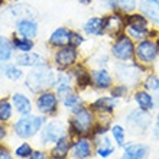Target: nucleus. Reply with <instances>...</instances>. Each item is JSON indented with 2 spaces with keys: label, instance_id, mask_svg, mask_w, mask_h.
Segmentation results:
<instances>
[{
  "label": "nucleus",
  "instance_id": "obj_36",
  "mask_svg": "<svg viewBox=\"0 0 159 159\" xmlns=\"http://www.w3.org/2000/svg\"><path fill=\"white\" fill-rule=\"evenodd\" d=\"M34 148L30 146L28 142H23V143H20L19 146L15 149V156L16 158H19V159H28L32 153H34Z\"/></svg>",
  "mask_w": 159,
  "mask_h": 159
},
{
  "label": "nucleus",
  "instance_id": "obj_35",
  "mask_svg": "<svg viewBox=\"0 0 159 159\" xmlns=\"http://www.w3.org/2000/svg\"><path fill=\"white\" fill-rule=\"evenodd\" d=\"M117 10L121 13H133L138 10V0H117Z\"/></svg>",
  "mask_w": 159,
  "mask_h": 159
},
{
  "label": "nucleus",
  "instance_id": "obj_20",
  "mask_svg": "<svg viewBox=\"0 0 159 159\" xmlns=\"http://www.w3.org/2000/svg\"><path fill=\"white\" fill-rule=\"evenodd\" d=\"M138 12L142 13L149 23L159 25V0H138Z\"/></svg>",
  "mask_w": 159,
  "mask_h": 159
},
{
  "label": "nucleus",
  "instance_id": "obj_4",
  "mask_svg": "<svg viewBox=\"0 0 159 159\" xmlns=\"http://www.w3.org/2000/svg\"><path fill=\"white\" fill-rule=\"evenodd\" d=\"M48 117L43 114H26L17 119L15 126H13V132L19 139H30L35 138L36 134L41 133L42 127L46 125Z\"/></svg>",
  "mask_w": 159,
  "mask_h": 159
},
{
  "label": "nucleus",
  "instance_id": "obj_31",
  "mask_svg": "<svg viewBox=\"0 0 159 159\" xmlns=\"http://www.w3.org/2000/svg\"><path fill=\"white\" fill-rule=\"evenodd\" d=\"M61 103H62V106L67 110L72 111L74 109L80 107V106H83V96H81L78 91H75V90H74V91L70 93L68 96L64 97L62 100H61Z\"/></svg>",
  "mask_w": 159,
  "mask_h": 159
},
{
  "label": "nucleus",
  "instance_id": "obj_7",
  "mask_svg": "<svg viewBox=\"0 0 159 159\" xmlns=\"http://www.w3.org/2000/svg\"><path fill=\"white\" fill-rule=\"evenodd\" d=\"M159 57V39L146 38L140 42H136L134 48V61L143 67H151Z\"/></svg>",
  "mask_w": 159,
  "mask_h": 159
},
{
  "label": "nucleus",
  "instance_id": "obj_28",
  "mask_svg": "<svg viewBox=\"0 0 159 159\" xmlns=\"http://www.w3.org/2000/svg\"><path fill=\"white\" fill-rule=\"evenodd\" d=\"M0 74L4 75L10 81H19L25 77V72L22 71V68L16 65L15 62H0Z\"/></svg>",
  "mask_w": 159,
  "mask_h": 159
},
{
  "label": "nucleus",
  "instance_id": "obj_22",
  "mask_svg": "<svg viewBox=\"0 0 159 159\" xmlns=\"http://www.w3.org/2000/svg\"><path fill=\"white\" fill-rule=\"evenodd\" d=\"M91 139H93V143H94V148H96V155L98 158L107 159L116 152V145H114L113 139H110L107 134L94 136Z\"/></svg>",
  "mask_w": 159,
  "mask_h": 159
},
{
  "label": "nucleus",
  "instance_id": "obj_47",
  "mask_svg": "<svg viewBox=\"0 0 159 159\" xmlns=\"http://www.w3.org/2000/svg\"><path fill=\"white\" fill-rule=\"evenodd\" d=\"M3 3H4V0H0V6H2Z\"/></svg>",
  "mask_w": 159,
  "mask_h": 159
},
{
  "label": "nucleus",
  "instance_id": "obj_19",
  "mask_svg": "<svg viewBox=\"0 0 159 159\" xmlns=\"http://www.w3.org/2000/svg\"><path fill=\"white\" fill-rule=\"evenodd\" d=\"M151 148L140 142H130L123 146L121 159H149Z\"/></svg>",
  "mask_w": 159,
  "mask_h": 159
},
{
  "label": "nucleus",
  "instance_id": "obj_42",
  "mask_svg": "<svg viewBox=\"0 0 159 159\" xmlns=\"http://www.w3.org/2000/svg\"><path fill=\"white\" fill-rule=\"evenodd\" d=\"M0 159H13L10 151L4 149V148H0Z\"/></svg>",
  "mask_w": 159,
  "mask_h": 159
},
{
  "label": "nucleus",
  "instance_id": "obj_30",
  "mask_svg": "<svg viewBox=\"0 0 159 159\" xmlns=\"http://www.w3.org/2000/svg\"><path fill=\"white\" fill-rule=\"evenodd\" d=\"M15 58V49L10 38L0 35V62H9Z\"/></svg>",
  "mask_w": 159,
  "mask_h": 159
},
{
  "label": "nucleus",
  "instance_id": "obj_26",
  "mask_svg": "<svg viewBox=\"0 0 159 159\" xmlns=\"http://www.w3.org/2000/svg\"><path fill=\"white\" fill-rule=\"evenodd\" d=\"M133 100L134 103L138 104V109H142L145 111H151V110L155 109V103H153V97L149 91L146 90H136L133 93Z\"/></svg>",
  "mask_w": 159,
  "mask_h": 159
},
{
  "label": "nucleus",
  "instance_id": "obj_45",
  "mask_svg": "<svg viewBox=\"0 0 159 159\" xmlns=\"http://www.w3.org/2000/svg\"><path fill=\"white\" fill-rule=\"evenodd\" d=\"M80 4H83V6H90L91 3H94L96 0H77Z\"/></svg>",
  "mask_w": 159,
  "mask_h": 159
},
{
  "label": "nucleus",
  "instance_id": "obj_14",
  "mask_svg": "<svg viewBox=\"0 0 159 159\" xmlns=\"http://www.w3.org/2000/svg\"><path fill=\"white\" fill-rule=\"evenodd\" d=\"M70 71H71L72 78H74V87H75L77 90L84 91V90H88V88L93 87L91 70H90L83 61L77 64L74 68H71Z\"/></svg>",
  "mask_w": 159,
  "mask_h": 159
},
{
  "label": "nucleus",
  "instance_id": "obj_32",
  "mask_svg": "<svg viewBox=\"0 0 159 159\" xmlns=\"http://www.w3.org/2000/svg\"><path fill=\"white\" fill-rule=\"evenodd\" d=\"M110 133L114 145L117 148H123L126 145V129L121 125H113L110 127Z\"/></svg>",
  "mask_w": 159,
  "mask_h": 159
},
{
  "label": "nucleus",
  "instance_id": "obj_37",
  "mask_svg": "<svg viewBox=\"0 0 159 159\" xmlns=\"http://www.w3.org/2000/svg\"><path fill=\"white\" fill-rule=\"evenodd\" d=\"M129 90H130L129 87H126V85H123V84L116 83L113 87L109 90V93H110V96H111V97H114V98L120 100V98H123V97L127 96Z\"/></svg>",
  "mask_w": 159,
  "mask_h": 159
},
{
  "label": "nucleus",
  "instance_id": "obj_40",
  "mask_svg": "<svg viewBox=\"0 0 159 159\" xmlns=\"http://www.w3.org/2000/svg\"><path fill=\"white\" fill-rule=\"evenodd\" d=\"M110 55H98L97 57V59L94 61V64H96V67H109V64H110Z\"/></svg>",
  "mask_w": 159,
  "mask_h": 159
},
{
  "label": "nucleus",
  "instance_id": "obj_1",
  "mask_svg": "<svg viewBox=\"0 0 159 159\" xmlns=\"http://www.w3.org/2000/svg\"><path fill=\"white\" fill-rule=\"evenodd\" d=\"M72 117L68 120V134L72 139L81 136H91L93 129L96 126L97 116L90 107L80 106L71 111Z\"/></svg>",
  "mask_w": 159,
  "mask_h": 159
},
{
  "label": "nucleus",
  "instance_id": "obj_46",
  "mask_svg": "<svg viewBox=\"0 0 159 159\" xmlns=\"http://www.w3.org/2000/svg\"><path fill=\"white\" fill-rule=\"evenodd\" d=\"M156 129L159 130V111H158V114H156Z\"/></svg>",
  "mask_w": 159,
  "mask_h": 159
},
{
  "label": "nucleus",
  "instance_id": "obj_18",
  "mask_svg": "<svg viewBox=\"0 0 159 159\" xmlns=\"http://www.w3.org/2000/svg\"><path fill=\"white\" fill-rule=\"evenodd\" d=\"M46 62H48V59L45 58V55L38 52V51L17 54L15 57V64L19 65L20 68H35V67H39V65H43Z\"/></svg>",
  "mask_w": 159,
  "mask_h": 159
},
{
  "label": "nucleus",
  "instance_id": "obj_17",
  "mask_svg": "<svg viewBox=\"0 0 159 159\" xmlns=\"http://www.w3.org/2000/svg\"><path fill=\"white\" fill-rule=\"evenodd\" d=\"M71 32L72 29L68 28V26H58V28H55L49 34V36H48V46H49V49H58V48L70 45Z\"/></svg>",
  "mask_w": 159,
  "mask_h": 159
},
{
  "label": "nucleus",
  "instance_id": "obj_15",
  "mask_svg": "<svg viewBox=\"0 0 159 159\" xmlns=\"http://www.w3.org/2000/svg\"><path fill=\"white\" fill-rule=\"evenodd\" d=\"M15 34L23 38L35 39L39 35V23L36 17H20L15 22Z\"/></svg>",
  "mask_w": 159,
  "mask_h": 159
},
{
  "label": "nucleus",
  "instance_id": "obj_10",
  "mask_svg": "<svg viewBox=\"0 0 159 159\" xmlns=\"http://www.w3.org/2000/svg\"><path fill=\"white\" fill-rule=\"evenodd\" d=\"M151 111H145L142 109H134L126 116V126L132 133H145L151 127Z\"/></svg>",
  "mask_w": 159,
  "mask_h": 159
},
{
  "label": "nucleus",
  "instance_id": "obj_29",
  "mask_svg": "<svg viewBox=\"0 0 159 159\" xmlns=\"http://www.w3.org/2000/svg\"><path fill=\"white\" fill-rule=\"evenodd\" d=\"M10 12H13L12 15L13 16H16V19H20V17H36L38 16V13H36V9H34L32 6L26 3H20V2H17L15 3L13 6L9 7Z\"/></svg>",
  "mask_w": 159,
  "mask_h": 159
},
{
  "label": "nucleus",
  "instance_id": "obj_2",
  "mask_svg": "<svg viewBox=\"0 0 159 159\" xmlns=\"http://www.w3.org/2000/svg\"><path fill=\"white\" fill-rule=\"evenodd\" d=\"M57 70L52 67L51 62H46L39 67L30 68L28 75L25 77V87L34 94L54 88L55 78H57Z\"/></svg>",
  "mask_w": 159,
  "mask_h": 159
},
{
  "label": "nucleus",
  "instance_id": "obj_38",
  "mask_svg": "<svg viewBox=\"0 0 159 159\" xmlns=\"http://www.w3.org/2000/svg\"><path fill=\"white\" fill-rule=\"evenodd\" d=\"M84 43H85V35H84L83 32H80V30L72 29L70 45L74 46V48H78V49H81V46H83Z\"/></svg>",
  "mask_w": 159,
  "mask_h": 159
},
{
  "label": "nucleus",
  "instance_id": "obj_6",
  "mask_svg": "<svg viewBox=\"0 0 159 159\" xmlns=\"http://www.w3.org/2000/svg\"><path fill=\"white\" fill-rule=\"evenodd\" d=\"M134 48L136 43L123 32L111 39L110 57L114 59V62H130L134 61Z\"/></svg>",
  "mask_w": 159,
  "mask_h": 159
},
{
  "label": "nucleus",
  "instance_id": "obj_24",
  "mask_svg": "<svg viewBox=\"0 0 159 159\" xmlns=\"http://www.w3.org/2000/svg\"><path fill=\"white\" fill-rule=\"evenodd\" d=\"M81 30L85 36H94V38L104 36V19H103V16L88 17L87 20L84 22Z\"/></svg>",
  "mask_w": 159,
  "mask_h": 159
},
{
  "label": "nucleus",
  "instance_id": "obj_34",
  "mask_svg": "<svg viewBox=\"0 0 159 159\" xmlns=\"http://www.w3.org/2000/svg\"><path fill=\"white\" fill-rule=\"evenodd\" d=\"M142 88L149 93H153L159 88V77L156 74H146L142 80Z\"/></svg>",
  "mask_w": 159,
  "mask_h": 159
},
{
  "label": "nucleus",
  "instance_id": "obj_9",
  "mask_svg": "<svg viewBox=\"0 0 159 159\" xmlns=\"http://www.w3.org/2000/svg\"><path fill=\"white\" fill-rule=\"evenodd\" d=\"M67 133L68 129L61 120L46 121V125L42 127L41 133H39V140H41L42 146L46 148L48 145H54L59 138H62Z\"/></svg>",
  "mask_w": 159,
  "mask_h": 159
},
{
  "label": "nucleus",
  "instance_id": "obj_43",
  "mask_svg": "<svg viewBox=\"0 0 159 159\" xmlns=\"http://www.w3.org/2000/svg\"><path fill=\"white\" fill-rule=\"evenodd\" d=\"M152 97H153V103H155V109H156V107H159V88L153 91Z\"/></svg>",
  "mask_w": 159,
  "mask_h": 159
},
{
  "label": "nucleus",
  "instance_id": "obj_41",
  "mask_svg": "<svg viewBox=\"0 0 159 159\" xmlns=\"http://www.w3.org/2000/svg\"><path fill=\"white\" fill-rule=\"evenodd\" d=\"M28 159H49L48 158V153L42 149H38V151H34V153L29 156Z\"/></svg>",
  "mask_w": 159,
  "mask_h": 159
},
{
  "label": "nucleus",
  "instance_id": "obj_23",
  "mask_svg": "<svg viewBox=\"0 0 159 159\" xmlns=\"http://www.w3.org/2000/svg\"><path fill=\"white\" fill-rule=\"evenodd\" d=\"M72 140L74 139L70 136V134H64L62 138H59L57 142L52 145L49 151L51 158L54 159H67L70 156V151H71L72 146Z\"/></svg>",
  "mask_w": 159,
  "mask_h": 159
},
{
  "label": "nucleus",
  "instance_id": "obj_25",
  "mask_svg": "<svg viewBox=\"0 0 159 159\" xmlns=\"http://www.w3.org/2000/svg\"><path fill=\"white\" fill-rule=\"evenodd\" d=\"M12 104L13 109L16 110L20 116H26V114L32 113V109H34V104L30 98L23 93H15L12 96Z\"/></svg>",
  "mask_w": 159,
  "mask_h": 159
},
{
  "label": "nucleus",
  "instance_id": "obj_44",
  "mask_svg": "<svg viewBox=\"0 0 159 159\" xmlns=\"http://www.w3.org/2000/svg\"><path fill=\"white\" fill-rule=\"evenodd\" d=\"M6 134H7V130H6V127H4L3 125H0V142H2V140L6 138Z\"/></svg>",
  "mask_w": 159,
  "mask_h": 159
},
{
  "label": "nucleus",
  "instance_id": "obj_48",
  "mask_svg": "<svg viewBox=\"0 0 159 159\" xmlns=\"http://www.w3.org/2000/svg\"><path fill=\"white\" fill-rule=\"evenodd\" d=\"M51 159H54V158H51Z\"/></svg>",
  "mask_w": 159,
  "mask_h": 159
},
{
  "label": "nucleus",
  "instance_id": "obj_8",
  "mask_svg": "<svg viewBox=\"0 0 159 159\" xmlns=\"http://www.w3.org/2000/svg\"><path fill=\"white\" fill-rule=\"evenodd\" d=\"M59 97L54 91V88L49 90H43L38 93V96L35 98V107L39 111V114L43 116H55L58 113V106H59Z\"/></svg>",
  "mask_w": 159,
  "mask_h": 159
},
{
  "label": "nucleus",
  "instance_id": "obj_5",
  "mask_svg": "<svg viewBox=\"0 0 159 159\" xmlns=\"http://www.w3.org/2000/svg\"><path fill=\"white\" fill-rule=\"evenodd\" d=\"M81 62V51L71 45L62 46L58 49H52L51 64L57 71H68Z\"/></svg>",
  "mask_w": 159,
  "mask_h": 159
},
{
  "label": "nucleus",
  "instance_id": "obj_13",
  "mask_svg": "<svg viewBox=\"0 0 159 159\" xmlns=\"http://www.w3.org/2000/svg\"><path fill=\"white\" fill-rule=\"evenodd\" d=\"M93 152H94V143L91 136H81L74 139L70 156L71 159H90Z\"/></svg>",
  "mask_w": 159,
  "mask_h": 159
},
{
  "label": "nucleus",
  "instance_id": "obj_33",
  "mask_svg": "<svg viewBox=\"0 0 159 159\" xmlns=\"http://www.w3.org/2000/svg\"><path fill=\"white\" fill-rule=\"evenodd\" d=\"M13 104L9 98L0 100V123H6L13 117Z\"/></svg>",
  "mask_w": 159,
  "mask_h": 159
},
{
  "label": "nucleus",
  "instance_id": "obj_21",
  "mask_svg": "<svg viewBox=\"0 0 159 159\" xmlns=\"http://www.w3.org/2000/svg\"><path fill=\"white\" fill-rule=\"evenodd\" d=\"M119 104H120V100H117V98H114L111 96H103L93 101L90 104V109L96 114H111L117 109Z\"/></svg>",
  "mask_w": 159,
  "mask_h": 159
},
{
  "label": "nucleus",
  "instance_id": "obj_11",
  "mask_svg": "<svg viewBox=\"0 0 159 159\" xmlns=\"http://www.w3.org/2000/svg\"><path fill=\"white\" fill-rule=\"evenodd\" d=\"M103 19H104V36H109V38L113 39L117 35L125 32V13L119 12V10L110 12L103 15Z\"/></svg>",
  "mask_w": 159,
  "mask_h": 159
},
{
  "label": "nucleus",
  "instance_id": "obj_16",
  "mask_svg": "<svg viewBox=\"0 0 159 159\" xmlns=\"http://www.w3.org/2000/svg\"><path fill=\"white\" fill-rule=\"evenodd\" d=\"M75 90L74 87V78H72L71 71H58L57 72V78L54 84V91L59 97V100H62L65 96Z\"/></svg>",
  "mask_w": 159,
  "mask_h": 159
},
{
  "label": "nucleus",
  "instance_id": "obj_12",
  "mask_svg": "<svg viewBox=\"0 0 159 159\" xmlns=\"http://www.w3.org/2000/svg\"><path fill=\"white\" fill-rule=\"evenodd\" d=\"M91 83L98 91H109L114 85V75L107 67H96L91 70Z\"/></svg>",
  "mask_w": 159,
  "mask_h": 159
},
{
  "label": "nucleus",
  "instance_id": "obj_39",
  "mask_svg": "<svg viewBox=\"0 0 159 159\" xmlns=\"http://www.w3.org/2000/svg\"><path fill=\"white\" fill-rule=\"evenodd\" d=\"M98 7L106 13L116 12L117 10V0H96Z\"/></svg>",
  "mask_w": 159,
  "mask_h": 159
},
{
  "label": "nucleus",
  "instance_id": "obj_3",
  "mask_svg": "<svg viewBox=\"0 0 159 159\" xmlns=\"http://www.w3.org/2000/svg\"><path fill=\"white\" fill-rule=\"evenodd\" d=\"M148 68L138 64L136 61L130 62H114L113 65V75L114 81L123 84L129 88H134L142 84L143 75L146 74Z\"/></svg>",
  "mask_w": 159,
  "mask_h": 159
},
{
  "label": "nucleus",
  "instance_id": "obj_27",
  "mask_svg": "<svg viewBox=\"0 0 159 159\" xmlns=\"http://www.w3.org/2000/svg\"><path fill=\"white\" fill-rule=\"evenodd\" d=\"M12 46L15 52L17 54H25V52H30V51H35L36 48V43H35V39H29V38H23V36H19V35H13L12 38Z\"/></svg>",
  "mask_w": 159,
  "mask_h": 159
}]
</instances>
